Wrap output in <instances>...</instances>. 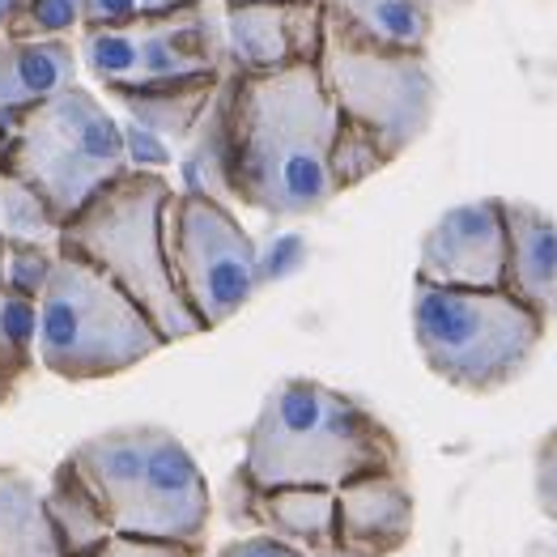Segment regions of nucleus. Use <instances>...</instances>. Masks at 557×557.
<instances>
[{"mask_svg": "<svg viewBox=\"0 0 557 557\" xmlns=\"http://www.w3.org/2000/svg\"><path fill=\"white\" fill-rule=\"evenodd\" d=\"M413 541V490L400 472L354 476L336 490V549L396 557Z\"/></svg>", "mask_w": 557, "mask_h": 557, "instance_id": "obj_13", "label": "nucleus"}, {"mask_svg": "<svg viewBox=\"0 0 557 557\" xmlns=\"http://www.w3.org/2000/svg\"><path fill=\"white\" fill-rule=\"evenodd\" d=\"M320 9L327 26L379 47L425 51L434 35V17L418 0H320Z\"/></svg>", "mask_w": 557, "mask_h": 557, "instance_id": "obj_19", "label": "nucleus"}, {"mask_svg": "<svg viewBox=\"0 0 557 557\" xmlns=\"http://www.w3.org/2000/svg\"><path fill=\"white\" fill-rule=\"evenodd\" d=\"M44 511L51 519V532L60 541L64 557H90L115 528L102 511L98 494L90 490V481L82 476V468L69 456L51 468L44 485Z\"/></svg>", "mask_w": 557, "mask_h": 557, "instance_id": "obj_18", "label": "nucleus"}, {"mask_svg": "<svg viewBox=\"0 0 557 557\" xmlns=\"http://www.w3.org/2000/svg\"><path fill=\"white\" fill-rule=\"evenodd\" d=\"M55 234H60V218L51 213V205L17 171L0 166V238L55 243Z\"/></svg>", "mask_w": 557, "mask_h": 557, "instance_id": "obj_22", "label": "nucleus"}, {"mask_svg": "<svg viewBox=\"0 0 557 557\" xmlns=\"http://www.w3.org/2000/svg\"><path fill=\"white\" fill-rule=\"evenodd\" d=\"M222 77H187V82H166V86H140V90H107L111 102L128 115L145 133L162 137L166 145H184L191 128L200 124L209 98Z\"/></svg>", "mask_w": 557, "mask_h": 557, "instance_id": "obj_17", "label": "nucleus"}, {"mask_svg": "<svg viewBox=\"0 0 557 557\" xmlns=\"http://www.w3.org/2000/svg\"><path fill=\"white\" fill-rule=\"evenodd\" d=\"M315 64L341 120L379 137L392 158L409 153L430 133L438 90L425 51L367 44L324 22V47Z\"/></svg>", "mask_w": 557, "mask_h": 557, "instance_id": "obj_8", "label": "nucleus"}, {"mask_svg": "<svg viewBox=\"0 0 557 557\" xmlns=\"http://www.w3.org/2000/svg\"><path fill=\"white\" fill-rule=\"evenodd\" d=\"M4 166L35 187L64 226L98 187L128 171L124 124L98 94L73 82L69 90L13 115Z\"/></svg>", "mask_w": 557, "mask_h": 557, "instance_id": "obj_7", "label": "nucleus"}, {"mask_svg": "<svg viewBox=\"0 0 557 557\" xmlns=\"http://www.w3.org/2000/svg\"><path fill=\"white\" fill-rule=\"evenodd\" d=\"M9 396H13V387H9V383H4V379H0V405H4V400H9Z\"/></svg>", "mask_w": 557, "mask_h": 557, "instance_id": "obj_35", "label": "nucleus"}, {"mask_svg": "<svg viewBox=\"0 0 557 557\" xmlns=\"http://www.w3.org/2000/svg\"><path fill=\"white\" fill-rule=\"evenodd\" d=\"M418 281L447 289H503L507 281V218L498 196L447 209L418 247Z\"/></svg>", "mask_w": 557, "mask_h": 557, "instance_id": "obj_11", "label": "nucleus"}, {"mask_svg": "<svg viewBox=\"0 0 557 557\" xmlns=\"http://www.w3.org/2000/svg\"><path fill=\"white\" fill-rule=\"evenodd\" d=\"M162 234L171 281L205 332L234 320L260 289V251L231 205L200 191H175Z\"/></svg>", "mask_w": 557, "mask_h": 557, "instance_id": "obj_10", "label": "nucleus"}, {"mask_svg": "<svg viewBox=\"0 0 557 557\" xmlns=\"http://www.w3.org/2000/svg\"><path fill=\"white\" fill-rule=\"evenodd\" d=\"M175 187L162 171L128 166L120 180L98 187L90 200L60 226L55 247L64 256H77L94 264L107 281H115L140 311L158 327L166 345H180L187 336H200L205 327L191 315L184 294L171 281L166 264V205Z\"/></svg>", "mask_w": 557, "mask_h": 557, "instance_id": "obj_3", "label": "nucleus"}, {"mask_svg": "<svg viewBox=\"0 0 557 557\" xmlns=\"http://www.w3.org/2000/svg\"><path fill=\"white\" fill-rule=\"evenodd\" d=\"M409 315L430 374L468 396H490L523 379L549 327L507 289H447L430 281H413Z\"/></svg>", "mask_w": 557, "mask_h": 557, "instance_id": "obj_5", "label": "nucleus"}, {"mask_svg": "<svg viewBox=\"0 0 557 557\" xmlns=\"http://www.w3.org/2000/svg\"><path fill=\"white\" fill-rule=\"evenodd\" d=\"M213 557H307L298 554L294 545H285L277 536H264V532H251V536H238L231 545H222Z\"/></svg>", "mask_w": 557, "mask_h": 557, "instance_id": "obj_31", "label": "nucleus"}, {"mask_svg": "<svg viewBox=\"0 0 557 557\" xmlns=\"http://www.w3.org/2000/svg\"><path fill=\"white\" fill-rule=\"evenodd\" d=\"M124 153H128V166H137V171H162L175 162V145H166L137 124H124Z\"/></svg>", "mask_w": 557, "mask_h": 557, "instance_id": "obj_29", "label": "nucleus"}, {"mask_svg": "<svg viewBox=\"0 0 557 557\" xmlns=\"http://www.w3.org/2000/svg\"><path fill=\"white\" fill-rule=\"evenodd\" d=\"M137 4V17H149V13H171L180 4H191V0H133Z\"/></svg>", "mask_w": 557, "mask_h": 557, "instance_id": "obj_33", "label": "nucleus"}, {"mask_svg": "<svg viewBox=\"0 0 557 557\" xmlns=\"http://www.w3.org/2000/svg\"><path fill=\"white\" fill-rule=\"evenodd\" d=\"M418 4L430 13V17H434V22H438V17H447V13H460V9H468L472 0H418Z\"/></svg>", "mask_w": 557, "mask_h": 557, "instance_id": "obj_32", "label": "nucleus"}, {"mask_svg": "<svg viewBox=\"0 0 557 557\" xmlns=\"http://www.w3.org/2000/svg\"><path fill=\"white\" fill-rule=\"evenodd\" d=\"M82 69L102 90H140L187 77H222L226 44L213 0H191L171 13H149L120 26H86L77 35Z\"/></svg>", "mask_w": 557, "mask_h": 557, "instance_id": "obj_9", "label": "nucleus"}, {"mask_svg": "<svg viewBox=\"0 0 557 557\" xmlns=\"http://www.w3.org/2000/svg\"><path fill=\"white\" fill-rule=\"evenodd\" d=\"M507 218V281L503 289L515 302H523L536 320H557V222L528 205V200H503Z\"/></svg>", "mask_w": 557, "mask_h": 557, "instance_id": "obj_14", "label": "nucleus"}, {"mask_svg": "<svg viewBox=\"0 0 557 557\" xmlns=\"http://www.w3.org/2000/svg\"><path fill=\"white\" fill-rule=\"evenodd\" d=\"M35 307V362L73 383L133 371L137 362L166 349L158 327L145 320V311L115 281L64 251Z\"/></svg>", "mask_w": 557, "mask_h": 557, "instance_id": "obj_6", "label": "nucleus"}, {"mask_svg": "<svg viewBox=\"0 0 557 557\" xmlns=\"http://www.w3.org/2000/svg\"><path fill=\"white\" fill-rule=\"evenodd\" d=\"M222 44H226V64L238 73L315 64L324 47V9L320 0L222 4Z\"/></svg>", "mask_w": 557, "mask_h": 557, "instance_id": "obj_12", "label": "nucleus"}, {"mask_svg": "<svg viewBox=\"0 0 557 557\" xmlns=\"http://www.w3.org/2000/svg\"><path fill=\"white\" fill-rule=\"evenodd\" d=\"M400 443L371 409L315 379H281L243 438V468L260 490L400 472Z\"/></svg>", "mask_w": 557, "mask_h": 557, "instance_id": "obj_2", "label": "nucleus"}, {"mask_svg": "<svg viewBox=\"0 0 557 557\" xmlns=\"http://www.w3.org/2000/svg\"><path fill=\"white\" fill-rule=\"evenodd\" d=\"M256 532L277 536L298 554L336 549V490L324 485H273L256 494Z\"/></svg>", "mask_w": 557, "mask_h": 557, "instance_id": "obj_16", "label": "nucleus"}, {"mask_svg": "<svg viewBox=\"0 0 557 557\" xmlns=\"http://www.w3.org/2000/svg\"><path fill=\"white\" fill-rule=\"evenodd\" d=\"M69 460L82 468L115 532L205 545L213 494L200 465L162 425H120L82 438Z\"/></svg>", "mask_w": 557, "mask_h": 557, "instance_id": "obj_4", "label": "nucleus"}, {"mask_svg": "<svg viewBox=\"0 0 557 557\" xmlns=\"http://www.w3.org/2000/svg\"><path fill=\"white\" fill-rule=\"evenodd\" d=\"M82 26H86L82 0H26L9 35L13 39H77Z\"/></svg>", "mask_w": 557, "mask_h": 557, "instance_id": "obj_26", "label": "nucleus"}, {"mask_svg": "<svg viewBox=\"0 0 557 557\" xmlns=\"http://www.w3.org/2000/svg\"><path fill=\"white\" fill-rule=\"evenodd\" d=\"M231 69V64H226ZM184 191L213 196L234 205V166H231V77L222 73L200 124L184 140Z\"/></svg>", "mask_w": 557, "mask_h": 557, "instance_id": "obj_20", "label": "nucleus"}, {"mask_svg": "<svg viewBox=\"0 0 557 557\" xmlns=\"http://www.w3.org/2000/svg\"><path fill=\"white\" fill-rule=\"evenodd\" d=\"M256 494H260V485L247 476V468L238 465L226 481V519L238 532H256Z\"/></svg>", "mask_w": 557, "mask_h": 557, "instance_id": "obj_30", "label": "nucleus"}, {"mask_svg": "<svg viewBox=\"0 0 557 557\" xmlns=\"http://www.w3.org/2000/svg\"><path fill=\"white\" fill-rule=\"evenodd\" d=\"M82 73L77 39H13L0 35V115H22Z\"/></svg>", "mask_w": 557, "mask_h": 557, "instance_id": "obj_15", "label": "nucleus"}, {"mask_svg": "<svg viewBox=\"0 0 557 557\" xmlns=\"http://www.w3.org/2000/svg\"><path fill=\"white\" fill-rule=\"evenodd\" d=\"M222 4H247V0H222Z\"/></svg>", "mask_w": 557, "mask_h": 557, "instance_id": "obj_36", "label": "nucleus"}, {"mask_svg": "<svg viewBox=\"0 0 557 557\" xmlns=\"http://www.w3.org/2000/svg\"><path fill=\"white\" fill-rule=\"evenodd\" d=\"M231 77V166L234 205L264 218H311L332 196V137L341 111L327 94L320 64H289L273 73Z\"/></svg>", "mask_w": 557, "mask_h": 557, "instance_id": "obj_1", "label": "nucleus"}, {"mask_svg": "<svg viewBox=\"0 0 557 557\" xmlns=\"http://www.w3.org/2000/svg\"><path fill=\"white\" fill-rule=\"evenodd\" d=\"M396 158L387 153V145L379 137H371L367 128H358V124H336V137H332V158H327V166H332V184L336 191H349V187L367 184L371 175H379L383 166H392Z\"/></svg>", "mask_w": 557, "mask_h": 557, "instance_id": "obj_24", "label": "nucleus"}, {"mask_svg": "<svg viewBox=\"0 0 557 557\" xmlns=\"http://www.w3.org/2000/svg\"><path fill=\"white\" fill-rule=\"evenodd\" d=\"M532 490H536V507L557 523V430L541 434L536 456H532Z\"/></svg>", "mask_w": 557, "mask_h": 557, "instance_id": "obj_28", "label": "nucleus"}, {"mask_svg": "<svg viewBox=\"0 0 557 557\" xmlns=\"http://www.w3.org/2000/svg\"><path fill=\"white\" fill-rule=\"evenodd\" d=\"M60 260L55 243H17V238H0V289L9 294H26L39 298L47 277Z\"/></svg>", "mask_w": 557, "mask_h": 557, "instance_id": "obj_25", "label": "nucleus"}, {"mask_svg": "<svg viewBox=\"0 0 557 557\" xmlns=\"http://www.w3.org/2000/svg\"><path fill=\"white\" fill-rule=\"evenodd\" d=\"M35 327H39V307L26 294L0 289V379L17 387L35 371Z\"/></svg>", "mask_w": 557, "mask_h": 557, "instance_id": "obj_23", "label": "nucleus"}, {"mask_svg": "<svg viewBox=\"0 0 557 557\" xmlns=\"http://www.w3.org/2000/svg\"><path fill=\"white\" fill-rule=\"evenodd\" d=\"M90 557H205V545H180V541H149V536L111 532Z\"/></svg>", "mask_w": 557, "mask_h": 557, "instance_id": "obj_27", "label": "nucleus"}, {"mask_svg": "<svg viewBox=\"0 0 557 557\" xmlns=\"http://www.w3.org/2000/svg\"><path fill=\"white\" fill-rule=\"evenodd\" d=\"M320 557H362V554H349V549H327V554H320Z\"/></svg>", "mask_w": 557, "mask_h": 557, "instance_id": "obj_34", "label": "nucleus"}, {"mask_svg": "<svg viewBox=\"0 0 557 557\" xmlns=\"http://www.w3.org/2000/svg\"><path fill=\"white\" fill-rule=\"evenodd\" d=\"M0 557H64L44 511V485L13 465H0Z\"/></svg>", "mask_w": 557, "mask_h": 557, "instance_id": "obj_21", "label": "nucleus"}]
</instances>
